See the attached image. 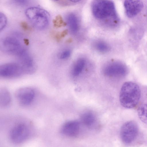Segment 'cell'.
Masks as SVG:
<instances>
[{
    "instance_id": "obj_1",
    "label": "cell",
    "mask_w": 147,
    "mask_h": 147,
    "mask_svg": "<svg viewBox=\"0 0 147 147\" xmlns=\"http://www.w3.org/2000/svg\"><path fill=\"white\" fill-rule=\"evenodd\" d=\"M91 7L92 13L96 18L102 20L111 19L115 24L118 22L115 5L112 1L95 0Z\"/></svg>"
},
{
    "instance_id": "obj_2",
    "label": "cell",
    "mask_w": 147,
    "mask_h": 147,
    "mask_svg": "<svg viewBox=\"0 0 147 147\" xmlns=\"http://www.w3.org/2000/svg\"><path fill=\"white\" fill-rule=\"evenodd\" d=\"M140 90L135 83L128 82L122 85L120 92L119 100L124 107L132 108L138 104L140 97Z\"/></svg>"
},
{
    "instance_id": "obj_3",
    "label": "cell",
    "mask_w": 147,
    "mask_h": 147,
    "mask_svg": "<svg viewBox=\"0 0 147 147\" xmlns=\"http://www.w3.org/2000/svg\"><path fill=\"white\" fill-rule=\"evenodd\" d=\"M25 14L33 26L38 29H44L49 25L50 16L44 9L36 7H30L26 10Z\"/></svg>"
},
{
    "instance_id": "obj_4",
    "label": "cell",
    "mask_w": 147,
    "mask_h": 147,
    "mask_svg": "<svg viewBox=\"0 0 147 147\" xmlns=\"http://www.w3.org/2000/svg\"><path fill=\"white\" fill-rule=\"evenodd\" d=\"M0 48L5 53L18 56L25 50L19 40L12 36L5 37L0 42Z\"/></svg>"
},
{
    "instance_id": "obj_5",
    "label": "cell",
    "mask_w": 147,
    "mask_h": 147,
    "mask_svg": "<svg viewBox=\"0 0 147 147\" xmlns=\"http://www.w3.org/2000/svg\"><path fill=\"white\" fill-rule=\"evenodd\" d=\"M138 131L137 124L134 121H129L125 123L120 130V136L123 142L128 144L132 142L136 137Z\"/></svg>"
},
{
    "instance_id": "obj_6",
    "label": "cell",
    "mask_w": 147,
    "mask_h": 147,
    "mask_svg": "<svg viewBox=\"0 0 147 147\" xmlns=\"http://www.w3.org/2000/svg\"><path fill=\"white\" fill-rule=\"evenodd\" d=\"M25 74L21 66L16 63H8L0 66V76L4 78H15Z\"/></svg>"
},
{
    "instance_id": "obj_7",
    "label": "cell",
    "mask_w": 147,
    "mask_h": 147,
    "mask_svg": "<svg viewBox=\"0 0 147 147\" xmlns=\"http://www.w3.org/2000/svg\"><path fill=\"white\" fill-rule=\"evenodd\" d=\"M127 72L126 66L122 63L117 62L108 64L103 69L104 75L109 77H123L126 74Z\"/></svg>"
},
{
    "instance_id": "obj_8",
    "label": "cell",
    "mask_w": 147,
    "mask_h": 147,
    "mask_svg": "<svg viewBox=\"0 0 147 147\" xmlns=\"http://www.w3.org/2000/svg\"><path fill=\"white\" fill-rule=\"evenodd\" d=\"M15 96L19 103L23 105H27L33 101L35 96V92L31 88H21L16 91Z\"/></svg>"
},
{
    "instance_id": "obj_9",
    "label": "cell",
    "mask_w": 147,
    "mask_h": 147,
    "mask_svg": "<svg viewBox=\"0 0 147 147\" xmlns=\"http://www.w3.org/2000/svg\"><path fill=\"white\" fill-rule=\"evenodd\" d=\"M29 134V130L24 124H20L15 126L10 133L11 140L16 143H20L25 140Z\"/></svg>"
},
{
    "instance_id": "obj_10",
    "label": "cell",
    "mask_w": 147,
    "mask_h": 147,
    "mask_svg": "<svg viewBox=\"0 0 147 147\" xmlns=\"http://www.w3.org/2000/svg\"><path fill=\"white\" fill-rule=\"evenodd\" d=\"M124 5L126 15L129 18L136 16L141 11L144 7L143 3L140 0H125Z\"/></svg>"
},
{
    "instance_id": "obj_11",
    "label": "cell",
    "mask_w": 147,
    "mask_h": 147,
    "mask_svg": "<svg viewBox=\"0 0 147 147\" xmlns=\"http://www.w3.org/2000/svg\"><path fill=\"white\" fill-rule=\"evenodd\" d=\"M20 63L25 74H31L34 73L36 67L33 60L25 51L18 56Z\"/></svg>"
},
{
    "instance_id": "obj_12",
    "label": "cell",
    "mask_w": 147,
    "mask_h": 147,
    "mask_svg": "<svg viewBox=\"0 0 147 147\" xmlns=\"http://www.w3.org/2000/svg\"><path fill=\"white\" fill-rule=\"evenodd\" d=\"M80 129V124L78 121H71L65 123L63 125L61 131L66 136L73 137L78 134Z\"/></svg>"
},
{
    "instance_id": "obj_13",
    "label": "cell",
    "mask_w": 147,
    "mask_h": 147,
    "mask_svg": "<svg viewBox=\"0 0 147 147\" xmlns=\"http://www.w3.org/2000/svg\"><path fill=\"white\" fill-rule=\"evenodd\" d=\"M67 23L71 31L73 33H76L79 29V24L78 18L75 14L70 13L67 16Z\"/></svg>"
},
{
    "instance_id": "obj_14",
    "label": "cell",
    "mask_w": 147,
    "mask_h": 147,
    "mask_svg": "<svg viewBox=\"0 0 147 147\" xmlns=\"http://www.w3.org/2000/svg\"><path fill=\"white\" fill-rule=\"evenodd\" d=\"M11 98L9 91L7 88H2L0 90V104L2 107H6L10 103Z\"/></svg>"
},
{
    "instance_id": "obj_15",
    "label": "cell",
    "mask_w": 147,
    "mask_h": 147,
    "mask_svg": "<svg viewBox=\"0 0 147 147\" xmlns=\"http://www.w3.org/2000/svg\"><path fill=\"white\" fill-rule=\"evenodd\" d=\"M80 119L84 125L87 126H90L94 123L95 117L92 112L88 111L82 115Z\"/></svg>"
},
{
    "instance_id": "obj_16",
    "label": "cell",
    "mask_w": 147,
    "mask_h": 147,
    "mask_svg": "<svg viewBox=\"0 0 147 147\" xmlns=\"http://www.w3.org/2000/svg\"><path fill=\"white\" fill-rule=\"evenodd\" d=\"M85 63V60L83 58H80L78 60L72 68V75L74 76L79 75L83 69Z\"/></svg>"
},
{
    "instance_id": "obj_17",
    "label": "cell",
    "mask_w": 147,
    "mask_h": 147,
    "mask_svg": "<svg viewBox=\"0 0 147 147\" xmlns=\"http://www.w3.org/2000/svg\"><path fill=\"white\" fill-rule=\"evenodd\" d=\"M138 113L140 120L147 124V104L142 105L138 108Z\"/></svg>"
},
{
    "instance_id": "obj_18",
    "label": "cell",
    "mask_w": 147,
    "mask_h": 147,
    "mask_svg": "<svg viewBox=\"0 0 147 147\" xmlns=\"http://www.w3.org/2000/svg\"><path fill=\"white\" fill-rule=\"evenodd\" d=\"M96 49L100 52L105 53L107 52L109 50V46L105 42L100 41L96 42L95 45Z\"/></svg>"
},
{
    "instance_id": "obj_19",
    "label": "cell",
    "mask_w": 147,
    "mask_h": 147,
    "mask_svg": "<svg viewBox=\"0 0 147 147\" xmlns=\"http://www.w3.org/2000/svg\"><path fill=\"white\" fill-rule=\"evenodd\" d=\"M54 26L56 28L61 27L63 25L64 23L61 16L58 15L53 20Z\"/></svg>"
},
{
    "instance_id": "obj_20",
    "label": "cell",
    "mask_w": 147,
    "mask_h": 147,
    "mask_svg": "<svg viewBox=\"0 0 147 147\" xmlns=\"http://www.w3.org/2000/svg\"><path fill=\"white\" fill-rule=\"evenodd\" d=\"M7 22V18L2 13H0V30L1 31L5 27Z\"/></svg>"
},
{
    "instance_id": "obj_21",
    "label": "cell",
    "mask_w": 147,
    "mask_h": 147,
    "mask_svg": "<svg viewBox=\"0 0 147 147\" xmlns=\"http://www.w3.org/2000/svg\"><path fill=\"white\" fill-rule=\"evenodd\" d=\"M57 4L63 6L66 5H70L71 3H75L80 1H66V0H57L55 1Z\"/></svg>"
},
{
    "instance_id": "obj_22",
    "label": "cell",
    "mask_w": 147,
    "mask_h": 147,
    "mask_svg": "<svg viewBox=\"0 0 147 147\" xmlns=\"http://www.w3.org/2000/svg\"><path fill=\"white\" fill-rule=\"evenodd\" d=\"M70 54V51L69 50H66L61 53L59 56V57L61 59H65L69 57Z\"/></svg>"
},
{
    "instance_id": "obj_23",
    "label": "cell",
    "mask_w": 147,
    "mask_h": 147,
    "mask_svg": "<svg viewBox=\"0 0 147 147\" xmlns=\"http://www.w3.org/2000/svg\"><path fill=\"white\" fill-rule=\"evenodd\" d=\"M20 26L24 30L27 31L30 30V28L29 27L28 23L25 21H23L21 22Z\"/></svg>"
},
{
    "instance_id": "obj_24",
    "label": "cell",
    "mask_w": 147,
    "mask_h": 147,
    "mask_svg": "<svg viewBox=\"0 0 147 147\" xmlns=\"http://www.w3.org/2000/svg\"><path fill=\"white\" fill-rule=\"evenodd\" d=\"M24 43L26 45H28L29 44V40L27 38H24Z\"/></svg>"
}]
</instances>
